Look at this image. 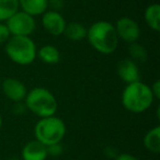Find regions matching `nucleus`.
I'll return each instance as SVG.
<instances>
[{"instance_id": "nucleus-3", "label": "nucleus", "mask_w": 160, "mask_h": 160, "mask_svg": "<svg viewBox=\"0 0 160 160\" xmlns=\"http://www.w3.org/2000/svg\"><path fill=\"white\" fill-rule=\"evenodd\" d=\"M24 105L30 112L35 114L40 118L53 116L57 112V100L48 89L36 87L27 93Z\"/></svg>"}, {"instance_id": "nucleus-18", "label": "nucleus", "mask_w": 160, "mask_h": 160, "mask_svg": "<svg viewBox=\"0 0 160 160\" xmlns=\"http://www.w3.org/2000/svg\"><path fill=\"white\" fill-rule=\"evenodd\" d=\"M128 53L131 56V59L135 62H145L147 60V51L142 44H138L137 42L131 43L128 47Z\"/></svg>"}, {"instance_id": "nucleus-23", "label": "nucleus", "mask_w": 160, "mask_h": 160, "mask_svg": "<svg viewBox=\"0 0 160 160\" xmlns=\"http://www.w3.org/2000/svg\"><path fill=\"white\" fill-rule=\"evenodd\" d=\"M114 159L115 160H138L135 156L131 155V153H120V155L116 156Z\"/></svg>"}, {"instance_id": "nucleus-13", "label": "nucleus", "mask_w": 160, "mask_h": 160, "mask_svg": "<svg viewBox=\"0 0 160 160\" xmlns=\"http://www.w3.org/2000/svg\"><path fill=\"white\" fill-rule=\"evenodd\" d=\"M36 56L42 60L43 62L47 65H55L58 64L60 60V53L55 46L51 44L43 45L40 47L38 52H36Z\"/></svg>"}, {"instance_id": "nucleus-12", "label": "nucleus", "mask_w": 160, "mask_h": 160, "mask_svg": "<svg viewBox=\"0 0 160 160\" xmlns=\"http://www.w3.org/2000/svg\"><path fill=\"white\" fill-rule=\"evenodd\" d=\"M19 8L32 17L41 16L48 10V0H18Z\"/></svg>"}, {"instance_id": "nucleus-6", "label": "nucleus", "mask_w": 160, "mask_h": 160, "mask_svg": "<svg viewBox=\"0 0 160 160\" xmlns=\"http://www.w3.org/2000/svg\"><path fill=\"white\" fill-rule=\"evenodd\" d=\"M6 25L11 35L31 36L36 29V21L34 17L30 16L22 10H18L6 21Z\"/></svg>"}, {"instance_id": "nucleus-22", "label": "nucleus", "mask_w": 160, "mask_h": 160, "mask_svg": "<svg viewBox=\"0 0 160 160\" xmlns=\"http://www.w3.org/2000/svg\"><path fill=\"white\" fill-rule=\"evenodd\" d=\"M60 152H62L60 144L52 145V146L47 147V153H48V155H59Z\"/></svg>"}, {"instance_id": "nucleus-15", "label": "nucleus", "mask_w": 160, "mask_h": 160, "mask_svg": "<svg viewBox=\"0 0 160 160\" xmlns=\"http://www.w3.org/2000/svg\"><path fill=\"white\" fill-rule=\"evenodd\" d=\"M87 28L79 22H70L66 24L64 34L68 40L78 42L87 38Z\"/></svg>"}, {"instance_id": "nucleus-14", "label": "nucleus", "mask_w": 160, "mask_h": 160, "mask_svg": "<svg viewBox=\"0 0 160 160\" xmlns=\"http://www.w3.org/2000/svg\"><path fill=\"white\" fill-rule=\"evenodd\" d=\"M145 21L147 25L152 31H160V6L158 3H152L148 6L145 10Z\"/></svg>"}, {"instance_id": "nucleus-21", "label": "nucleus", "mask_w": 160, "mask_h": 160, "mask_svg": "<svg viewBox=\"0 0 160 160\" xmlns=\"http://www.w3.org/2000/svg\"><path fill=\"white\" fill-rule=\"evenodd\" d=\"M64 2L62 0H48V8H52L51 10L54 11H58L59 9H62Z\"/></svg>"}, {"instance_id": "nucleus-4", "label": "nucleus", "mask_w": 160, "mask_h": 160, "mask_svg": "<svg viewBox=\"0 0 160 160\" xmlns=\"http://www.w3.org/2000/svg\"><path fill=\"white\" fill-rule=\"evenodd\" d=\"M7 56L20 66H28L36 58V45L30 36L11 35L6 43Z\"/></svg>"}, {"instance_id": "nucleus-19", "label": "nucleus", "mask_w": 160, "mask_h": 160, "mask_svg": "<svg viewBox=\"0 0 160 160\" xmlns=\"http://www.w3.org/2000/svg\"><path fill=\"white\" fill-rule=\"evenodd\" d=\"M10 36H11V34H10L6 23L0 22V45L3 44V43H7V41L10 38Z\"/></svg>"}, {"instance_id": "nucleus-10", "label": "nucleus", "mask_w": 160, "mask_h": 160, "mask_svg": "<svg viewBox=\"0 0 160 160\" xmlns=\"http://www.w3.org/2000/svg\"><path fill=\"white\" fill-rule=\"evenodd\" d=\"M116 72L118 77L127 85L140 80V72L137 62L132 60L131 58H124L120 60L116 66Z\"/></svg>"}, {"instance_id": "nucleus-20", "label": "nucleus", "mask_w": 160, "mask_h": 160, "mask_svg": "<svg viewBox=\"0 0 160 160\" xmlns=\"http://www.w3.org/2000/svg\"><path fill=\"white\" fill-rule=\"evenodd\" d=\"M150 89H151V92H152L153 98L159 100L160 99V81L159 80H156L155 82H153V85L150 87Z\"/></svg>"}, {"instance_id": "nucleus-5", "label": "nucleus", "mask_w": 160, "mask_h": 160, "mask_svg": "<svg viewBox=\"0 0 160 160\" xmlns=\"http://www.w3.org/2000/svg\"><path fill=\"white\" fill-rule=\"evenodd\" d=\"M65 135H66V125L62 118L55 115L40 118L34 127L35 139L46 147L60 144Z\"/></svg>"}, {"instance_id": "nucleus-16", "label": "nucleus", "mask_w": 160, "mask_h": 160, "mask_svg": "<svg viewBox=\"0 0 160 160\" xmlns=\"http://www.w3.org/2000/svg\"><path fill=\"white\" fill-rule=\"evenodd\" d=\"M144 145L147 150L152 153H159L160 151V127L156 126L146 133L144 137Z\"/></svg>"}, {"instance_id": "nucleus-9", "label": "nucleus", "mask_w": 160, "mask_h": 160, "mask_svg": "<svg viewBox=\"0 0 160 160\" xmlns=\"http://www.w3.org/2000/svg\"><path fill=\"white\" fill-rule=\"evenodd\" d=\"M2 91L10 101L16 103L24 101L28 93L24 83L17 78H6L2 81Z\"/></svg>"}, {"instance_id": "nucleus-24", "label": "nucleus", "mask_w": 160, "mask_h": 160, "mask_svg": "<svg viewBox=\"0 0 160 160\" xmlns=\"http://www.w3.org/2000/svg\"><path fill=\"white\" fill-rule=\"evenodd\" d=\"M1 126H2V116H1V113H0V129H1Z\"/></svg>"}, {"instance_id": "nucleus-7", "label": "nucleus", "mask_w": 160, "mask_h": 160, "mask_svg": "<svg viewBox=\"0 0 160 160\" xmlns=\"http://www.w3.org/2000/svg\"><path fill=\"white\" fill-rule=\"evenodd\" d=\"M115 31L120 40L128 43H135L140 36V28L134 19L122 17L115 23Z\"/></svg>"}, {"instance_id": "nucleus-11", "label": "nucleus", "mask_w": 160, "mask_h": 160, "mask_svg": "<svg viewBox=\"0 0 160 160\" xmlns=\"http://www.w3.org/2000/svg\"><path fill=\"white\" fill-rule=\"evenodd\" d=\"M21 156L23 160H46L47 147L36 139L31 140L24 145Z\"/></svg>"}, {"instance_id": "nucleus-17", "label": "nucleus", "mask_w": 160, "mask_h": 160, "mask_svg": "<svg viewBox=\"0 0 160 160\" xmlns=\"http://www.w3.org/2000/svg\"><path fill=\"white\" fill-rule=\"evenodd\" d=\"M18 10H20L18 0H0V22H6Z\"/></svg>"}, {"instance_id": "nucleus-2", "label": "nucleus", "mask_w": 160, "mask_h": 160, "mask_svg": "<svg viewBox=\"0 0 160 160\" xmlns=\"http://www.w3.org/2000/svg\"><path fill=\"white\" fill-rule=\"evenodd\" d=\"M122 104L125 110L132 113H142L147 111L153 103L151 89L142 81L128 83L122 92Z\"/></svg>"}, {"instance_id": "nucleus-1", "label": "nucleus", "mask_w": 160, "mask_h": 160, "mask_svg": "<svg viewBox=\"0 0 160 160\" xmlns=\"http://www.w3.org/2000/svg\"><path fill=\"white\" fill-rule=\"evenodd\" d=\"M90 45L103 55H110L115 52L118 45V33L115 27L108 21L101 20L94 22L87 30V38Z\"/></svg>"}, {"instance_id": "nucleus-8", "label": "nucleus", "mask_w": 160, "mask_h": 160, "mask_svg": "<svg viewBox=\"0 0 160 160\" xmlns=\"http://www.w3.org/2000/svg\"><path fill=\"white\" fill-rule=\"evenodd\" d=\"M66 20L59 11L46 10L42 14V27L48 34L53 36H60L64 34L66 28Z\"/></svg>"}]
</instances>
